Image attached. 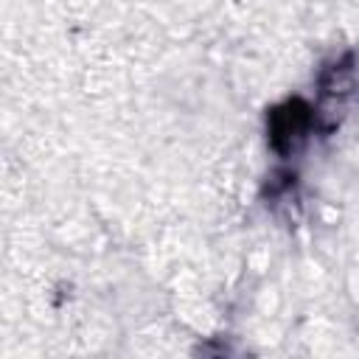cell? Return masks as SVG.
Here are the masks:
<instances>
[{
  "mask_svg": "<svg viewBox=\"0 0 359 359\" xmlns=\"http://www.w3.org/2000/svg\"><path fill=\"white\" fill-rule=\"evenodd\" d=\"M311 126H314L311 107L300 98H292L269 112V143L278 154L289 157L306 143Z\"/></svg>",
  "mask_w": 359,
  "mask_h": 359,
  "instance_id": "cell-1",
  "label": "cell"
}]
</instances>
